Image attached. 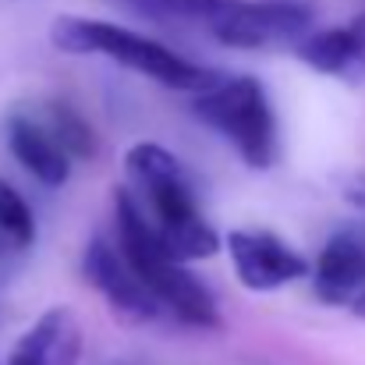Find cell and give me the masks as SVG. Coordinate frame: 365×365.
Listing matches in <instances>:
<instances>
[{"mask_svg": "<svg viewBox=\"0 0 365 365\" xmlns=\"http://www.w3.org/2000/svg\"><path fill=\"white\" fill-rule=\"evenodd\" d=\"M4 138H7V149L11 156L46 188H61L68 185L71 178V167H75V156L71 149L61 142V135L53 131V124L46 121V114H25V110H14L7 124H4Z\"/></svg>", "mask_w": 365, "mask_h": 365, "instance_id": "ba28073f", "label": "cell"}, {"mask_svg": "<svg viewBox=\"0 0 365 365\" xmlns=\"http://www.w3.org/2000/svg\"><path fill=\"white\" fill-rule=\"evenodd\" d=\"M312 291L323 305H355L365 291V235L344 227L330 235L312 266Z\"/></svg>", "mask_w": 365, "mask_h": 365, "instance_id": "9c48e42d", "label": "cell"}, {"mask_svg": "<svg viewBox=\"0 0 365 365\" xmlns=\"http://www.w3.org/2000/svg\"><path fill=\"white\" fill-rule=\"evenodd\" d=\"M227 255L235 266V277L245 291L255 294H269L280 291L302 277H309V259L287 245L273 231H259V227H238L227 235Z\"/></svg>", "mask_w": 365, "mask_h": 365, "instance_id": "8992f818", "label": "cell"}, {"mask_svg": "<svg viewBox=\"0 0 365 365\" xmlns=\"http://www.w3.org/2000/svg\"><path fill=\"white\" fill-rule=\"evenodd\" d=\"M192 114L217 131L252 170H269L280 160V124L266 86L252 75H220L195 93Z\"/></svg>", "mask_w": 365, "mask_h": 365, "instance_id": "277c9868", "label": "cell"}, {"mask_svg": "<svg viewBox=\"0 0 365 365\" xmlns=\"http://www.w3.org/2000/svg\"><path fill=\"white\" fill-rule=\"evenodd\" d=\"M298 61L319 75L362 86L365 82V11L344 25L316 29L294 46Z\"/></svg>", "mask_w": 365, "mask_h": 365, "instance_id": "30bf717a", "label": "cell"}, {"mask_svg": "<svg viewBox=\"0 0 365 365\" xmlns=\"http://www.w3.org/2000/svg\"><path fill=\"white\" fill-rule=\"evenodd\" d=\"M50 43L61 53L103 57V61H114V64H121V68L163 86V89L192 93V96L210 89L224 75L217 68L188 61L185 53L170 50L167 43H160V39L138 32V29H128V25H118V21H107V18L61 14L50 25Z\"/></svg>", "mask_w": 365, "mask_h": 365, "instance_id": "3957f363", "label": "cell"}, {"mask_svg": "<svg viewBox=\"0 0 365 365\" xmlns=\"http://www.w3.org/2000/svg\"><path fill=\"white\" fill-rule=\"evenodd\" d=\"M86 334L68 305H50L11 348L7 365H82Z\"/></svg>", "mask_w": 365, "mask_h": 365, "instance_id": "8fae6325", "label": "cell"}, {"mask_svg": "<svg viewBox=\"0 0 365 365\" xmlns=\"http://www.w3.org/2000/svg\"><path fill=\"white\" fill-rule=\"evenodd\" d=\"M206 32L235 50L298 46L312 32V11L294 0H231Z\"/></svg>", "mask_w": 365, "mask_h": 365, "instance_id": "5b68a950", "label": "cell"}, {"mask_svg": "<svg viewBox=\"0 0 365 365\" xmlns=\"http://www.w3.org/2000/svg\"><path fill=\"white\" fill-rule=\"evenodd\" d=\"M351 312H355V316H362V319H365V291H362V298H359V302L351 305Z\"/></svg>", "mask_w": 365, "mask_h": 365, "instance_id": "4fadbf2b", "label": "cell"}, {"mask_svg": "<svg viewBox=\"0 0 365 365\" xmlns=\"http://www.w3.org/2000/svg\"><path fill=\"white\" fill-rule=\"evenodd\" d=\"M82 273L86 280L103 294V302L114 309V316H121L128 323H156L167 319L163 309L156 305V298L142 287V280L131 273V266L124 262L118 242L110 238H93L86 245L82 255Z\"/></svg>", "mask_w": 365, "mask_h": 365, "instance_id": "52a82bcc", "label": "cell"}, {"mask_svg": "<svg viewBox=\"0 0 365 365\" xmlns=\"http://www.w3.org/2000/svg\"><path fill=\"white\" fill-rule=\"evenodd\" d=\"M36 235H39V227H36L32 206L25 202V195L14 185L0 181V238L11 248L25 252L36 245Z\"/></svg>", "mask_w": 365, "mask_h": 365, "instance_id": "7c38bea8", "label": "cell"}, {"mask_svg": "<svg viewBox=\"0 0 365 365\" xmlns=\"http://www.w3.org/2000/svg\"><path fill=\"white\" fill-rule=\"evenodd\" d=\"M128 192L135 195L149 227L185 262L217 255L220 235L206 220L185 163L160 142H135L124 153Z\"/></svg>", "mask_w": 365, "mask_h": 365, "instance_id": "6da1fadb", "label": "cell"}, {"mask_svg": "<svg viewBox=\"0 0 365 365\" xmlns=\"http://www.w3.org/2000/svg\"><path fill=\"white\" fill-rule=\"evenodd\" d=\"M114 242L121 248L124 262L142 280V287L156 298L167 319L192 327V330H217L220 327V305L210 284H202L192 266L170 252V245L149 227L142 217L135 195L128 188H118L114 195Z\"/></svg>", "mask_w": 365, "mask_h": 365, "instance_id": "7a4b0ae2", "label": "cell"}]
</instances>
